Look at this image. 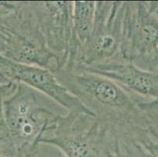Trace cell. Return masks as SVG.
<instances>
[{
    "label": "cell",
    "instance_id": "obj_2",
    "mask_svg": "<svg viewBox=\"0 0 158 157\" xmlns=\"http://www.w3.org/2000/svg\"><path fill=\"white\" fill-rule=\"evenodd\" d=\"M10 137L18 152L40 143L69 111L41 92L18 83L14 93L3 100Z\"/></svg>",
    "mask_w": 158,
    "mask_h": 157
},
{
    "label": "cell",
    "instance_id": "obj_6",
    "mask_svg": "<svg viewBox=\"0 0 158 157\" xmlns=\"http://www.w3.org/2000/svg\"><path fill=\"white\" fill-rule=\"evenodd\" d=\"M31 2L39 29L47 47L57 60V69L66 67L73 56V2Z\"/></svg>",
    "mask_w": 158,
    "mask_h": 157
},
{
    "label": "cell",
    "instance_id": "obj_10",
    "mask_svg": "<svg viewBox=\"0 0 158 157\" xmlns=\"http://www.w3.org/2000/svg\"><path fill=\"white\" fill-rule=\"evenodd\" d=\"M119 147L126 157H158V140L146 126H139L120 137Z\"/></svg>",
    "mask_w": 158,
    "mask_h": 157
},
{
    "label": "cell",
    "instance_id": "obj_12",
    "mask_svg": "<svg viewBox=\"0 0 158 157\" xmlns=\"http://www.w3.org/2000/svg\"><path fill=\"white\" fill-rule=\"evenodd\" d=\"M18 86V83L10 82L8 83H0V97L4 99L10 96L15 91Z\"/></svg>",
    "mask_w": 158,
    "mask_h": 157
},
{
    "label": "cell",
    "instance_id": "obj_8",
    "mask_svg": "<svg viewBox=\"0 0 158 157\" xmlns=\"http://www.w3.org/2000/svg\"><path fill=\"white\" fill-rule=\"evenodd\" d=\"M80 70L105 76L136 97L158 100V73L143 70L131 62L116 60Z\"/></svg>",
    "mask_w": 158,
    "mask_h": 157
},
{
    "label": "cell",
    "instance_id": "obj_9",
    "mask_svg": "<svg viewBox=\"0 0 158 157\" xmlns=\"http://www.w3.org/2000/svg\"><path fill=\"white\" fill-rule=\"evenodd\" d=\"M96 2H73V56L69 64L64 68H70L74 64L77 52L87 43L93 30L95 19Z\"/></svg>",
    "mask_w": 158,
    "mask_h": 157
},
{
    "label": "cell",
    "instance_id": "obj_4",
    "mask_svg": "<svg viewBox=\"0 0 158 157\" xmlns=\"http://www.w3.org/2000/svg\"><path fill=\"white\" fill-rule=\"evenodd\" d=\"M120 58L158 73V17L148 2L125 1Z\"/></svg>",
    "mask_w": 158,
    "mask_h": 157
},
{
    "label": "cell",
    "instance_id": "obj_7",
    "mask_svg": "<svg viewBox=\"0 0 158 157\" xmlns=\"http://www.w3.org/2000/svg\"><path fill=\"white\" fill-rule=\"evenodd\" d=\"M0 72L9 82L23 83L35 89L55 101L67 111H88L48 69L20 64L0 55Z\"/></svg>",
    "mask_w": 158,
    "mask_h": 157
},
{
    "label": "cell",
    "instance_id": "obj_3",
    "mask_svg": "<svg viewBox=\"0 0 158 157\" xmlns=\"http://www.w3.org/2000/svg\"><path fill=\"white\" fill-rule=\"evenodd\" d=\"M40 143L55 147L64 157H114L118 138L89 111H69Z\"/></svg>",
    "mask_w": 158,
    "mask_h": 157
},
{
    "label": "cell",
    "instance_id": "obj_11",
    "mask_svg": "<svg viewBox=\"0 0 158 157\" xmlns=\"http://www.w3.org/2000/svg\"><path fill=\"white\" fill-rule=\"evenodd\" d=\"M3 100V97H0V144L3 143L9 138V131L4 115Z\"/></svg>",
    "mask_w": 158,
    "mask_h": 157
},
{
    "label": "cell",
    "instance_id": "obj_13",
    "mask_svg": "<svg viewBox=\"0 0 158 157\" xmlns=\"http://www.w3.org/2000/svg\"><path fill=\"white\" fill-rule=\"evenodd\" d=\"M148 6H149V8L150 9V10L158 17V1L148 2Z\"/></svg>",
    "mask_w": 158,
    "mask_h": 157
},
{
    "label": "cell",
    "instance_id": "obj_5",
    "mask_svg": "<svg viewBox=\"0 0 158 157\" xmlns=\"http://www.w3.org/2000/svg\"><path fill=\"white\" fill-rule=\"evenodd\" d=\"M125 1H97L90 38L78 50L70 68L83 69L120 60Z\"/></svg>",
    "mask_w": 158,
    "mask_h": 157
},
{
    "label": "cell",
    "instance_id": "obj_14",
    "mask_svg": "<svg viewBox=\"0 0 158 157\" xmlns=\"http://www.w3.org/2000/svg\"><path fill=\"white\" fill-rule=\"evenodd\" d=\"M114 157H126V156H124V155H123V154L120 153V149H119V150L117 151V152H116V155H115Z\"/></svg>",
    "mask_w": 158,
    "mask_h": 157
},
{
    "label": "cell",
    "instance_id": "obj_15",
    "mask_svg": "<svg viewBox=\"0 0 158 157\" xmlns=\"http://www.w3.org/2000/svg\"><path fill=\"white\" fill-rule=\"evenodd\" d=\"M44 157H49V156H48V155H46L45 153H44Z\"/></svg>",
    "mask_w": 158,
    "mask_h": 157
},
{
    "label": "cell",
    "instance_id": "obj_1",
    "mask_svg": "<svg viewBox=\"0 0 158 157\" xmlns=\"http://www.w3.org/2000/svg\"><path fill=\"white\" fill-rule=\"evenodd\" d=\"M60 83L117 136L146 126L139 100L113 80L90 72L58 68L52 72Z\"/></svg>",
    "mask_w": 158,
    "mask_h": 157
}]
</instances>
